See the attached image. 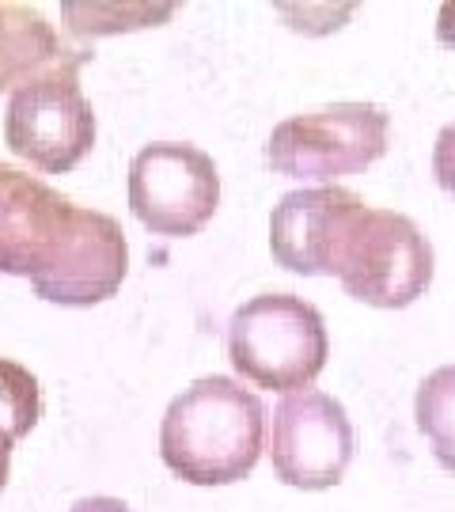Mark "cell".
<instances>
[{
    "label": "cell",
    "instance_id": "7c38bea8",
    "mask_svg": "<svg viewBox=\"0 0 455 512\" xmlns=\"http://www.w3.org/2000/svg\"><path fill=\"white\" fill-rule=\"evenodd\" d=\"M433 175H437L440 190H448L455 198V122L437 133V145H433Z\"/></svg>",
    "mask_w": 455,
    "mask_h": 512
},
{
    "label": "cell",
    "instance_id": "7a4b0ae2",
    "mask_svg": "<svg viewBox=\"0 0 455 512\" xmlns=\"http://www.w3.org/2000/svg\"><path fill=\"white\" fill-rule=\"evenodd\" d=\"M0 274L27 277L61 308H95L122 289L129 243L122 224L61 198L54 186L0 164Z\"/></svg>",
    "mask_w": 455,
    "mask_h": 512
},
{
    "label": "cell",
    "instance_id": "6da1fadb",
    "mask_svg": "<svg viewBox=\"0 0 455 512\" xmlns=\"http://www.w3.org/2000/svg\"><path fill=\"white\" fill-rule=\"evenodd\" d=\"M270 251L300 277H338L368 308H410L437 274L433 243L395 209H372L346 186L292 190L273 205Z\"/></svg>",
    "mask_w": 455,
    "mask_h": 512
},
{
    "label": "cell",
    "instance_id": "9c48e42d",
    "mask_svg": "<svg viewBox=\"0 0 455 512\" xmlns=\"http://www.w3.org/2000/svg\"><path fill=\"white\" fill-rule=\"evenodd\" d=\"M73 54L42 12L27 4H0V92H16Z\"/></svg>",
    "mask_w": 455,
    "mask_h": 512
},
{
    "label": "cell",
    "instance_id": "4fadbf2b",
    "mask_svg": "<svg viewBox=\"0 0 455 512\" xmlns=\"http://www.w3.org/2000/svg\"><path fill=\"white\" fill-rule=\"evenodd\" d=\"M69 512H133V509H129L126 501H118V497H84Z\"/></svg>",
    "mask_w": 455,
    "mask_h": 512
},
{
    "label": "cell",
    "instance_id": "52a82bcc",
    "mask_svg": "<svg viewBox=\"0 0 455 512\" xmlns=\"http://www.w3.org/2000/svg\"><path fill=\"white\" fill-rule=\"evenodd\" d=\"M220 205L213 156L186 141L145 145L129 164V209L152 236H198Z\"/></svg>",
    "mask_w": 455,
    "mask_h": 512
},
{
    "label": "cell",
    "instance_id": "ba28073f",
    "mask_svg": "<svg viewBox=\"0 0 455 512\" xmlns=\"http://www.w3.org/2000/svg\"><path fill=\"white\" fill-rule=\"evenodd\" d=\"M357 433L346 406L323 391H296L273 410L270 463L292 490H330L346 478Z\"/></svg>",
    "mask_w": 455,
    "mask_h": 512
},
{
    "label": "cell",
    "instance_id": "8fae6325",
    "mask_svg": "<svg viewBox=\"0 0 455 512\" xmlns=\"http://www.w3.org/2000/svg\"><path fill=\"white\" fill-rule=\"evenodd\" d=\"M42 418V387L35 372L12 357H0V433L19 444Z\"/></svg>",
    "mask_w": 455,
    "mask_h": 512
},
{
    "label": "cell",
    "instance_id": "8992f818",
    "mask_svg": "<svg viewBox=\"0 0 455 512\" xmlns=\"http://www.w3.org/2000/svg\"><path fill=\"white\" fill-rule=\"evenodd\" d=\"M88 57L76 50L69 61L19 84L4 110V145L46 175L73 171L95 145V110L80 92Z\"/></svg>",
    "mask_w": 455,
    "mask_h": 512
},
{
    "label": "cell",
    "instance_id": "30bf717a",
    "mask_svg": "<svg viewBox=\"0 0 455 512\" xmlns=\"http://www.w3.org/2000/svg\"><path fill=\"white\" fill-rule=\"evenodd\" d=\"M414 418L437 463L455 475V365H440L421 380L414 395Z\"/></svg>",
    "mask_w": 455,
    "mask_h": 512
},
{
    "label": "cell",
    "instance_id": "5b68a950",
    "mask_svg": "<svg viewBox=\"0 0 455 512\" xmlns=\"http://www.w3.org/2000/svg\"><path fill=\"white\" fill-rule=\"evenodd\" d=\"M391 114L376 103H330L277 122L266 141V164L300 183L334 186L361 175L387 152Z\"/></svg>",
    "mask_w": 455,
    "mask_h": 512
},
{
    "label": "cell",
    "instance_id": "5bb4252c",
    "mask_svg": "<svg viewBox=\"0 0 455 512\" xmlns=\"http://www.w3.org/2000/svg\"><path fill=\"white\" fill-rule=\"evenodd\" d=\"M437 38H440V46H455V4H440Z\"/></svg>",
    "mask_w": 455,
    "mask_h": 512
},
{
    "label": "cell",
    "instance_id": "9a60e30c",
    "mask_svg": "<svg viewBox=\"0 0 455 512\" xmlns=\"http://www.w3.org/2000/svg\"><path fill=\"white\" fill-rule=\"evenodd\" d=\"M12 440L0 433V494H4V486H8V471H12Z\"/></svg>",
    "mask_w": 455,
    "mask_h": 512
},
{
    "label": "cell",
    "instance_id": "277c9868",
    "mask_svg": "<svg viewBox=\"0 0 455 512\" xmlns=\"http://www.w3.org/2000/svg\"><path fill=\"white\" fill-rule=\"evenodd\" d=\"M327 357V323L304 296H251L228 323V361L243 380L266 391H308Z\"/></svg>",
    "mask_w": 455,
    "mask_h": 512
},
{
    "label": "cell",
    "instance_id": "3957f363",
    "mask_svg": "<svg viewBox=\"0 0 455 512\" xmlns=\"http://www.w3.org/2000/svg\"><path fill=\"white\" fill-rule=\"evenodd\" d=\"M266 448V406L228 376H201L160 421V459L190 486H228L255 471Z\"/></svg>",
    "mask_w": 455,
    "mask_h": 512
}]
</instances>
